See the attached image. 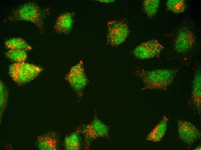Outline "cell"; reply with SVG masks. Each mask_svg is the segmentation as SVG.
Returning <instances> with one entry per match:
<instances>
[{"label": "cell", "mask_w": 201, "mask_h": 150, "mask_svg": "<svg viewBox=\"0 0 201 150\" xmlns=\"http://www.w3.org/2000/svg\"><path fill=\"white\" fill-rule=\"evenodd\" d=\"M178 71V69H139L135 70L134 74L141 79L145 89L165 90L172 83Z\"/></svg>", "instance_id": "obj_1"}, {"label": "cell", "mask_w": 201, "mask_h": 150, "mask_svg": "<svg viewBox=\"0 0 201 150\" xmlns=\"http://www.w3.org/2000/svg\"><path fill=\"white\" fill-rule=\"evenodd\" d=\"M49 12L36 3L29 2L23 4L14 9L8 18L10 21L25 20L34 23L41 33L43 31L44 20Z\"/></svg>", "instance_id": "obj_2"}, {"label": "cell", "mask_w": 201, "mask_h": 150, "mask_svg": "<svg viewBox=\"0 0 201 150\" xmlns=\"http://www.w3.org/2000/svg\"><path fill=\"white\" fill-rule=\"evenodd\" d=\"M42 69L35 65L24 62L11 65L9 73L12 80L17 84H26L35 78Z\"/></svg>", "instance_id": "obj_3"}, {"label": "cell", "mask_w": 201, "mask_h": 150, "mask_svg": "<svg viewBox=\"0 0 201 150\" xmlns=\"http://www.w3.org/2000/svg\"><path fill=\"white\" fill-rule=\"evenodd\" d=\"M107 25V44L116 46L125 42L130 33L126 19L123 18L109 20Z\"/></svg>", "instance_id": "obj_4"}, {"label": "cell", "mask_w": 201, "mask_h": 150, "mask_svg": "<svg viewBox=\"0 0 201 150\" xmlns=\"http://www.w3.org/2000/svg\"><path fill=\"white\" fill-rule=\"evenodd\" d=\"M84 138V147L89 149L91 143L94 140L100 138L109 139V130L108 126L98 117L96 111L93 119L88 124L84 126L81 130Z\"/></svg>", "instance_id": "obj_5"}, {"label": "cell", "mask_w": 201, "mask_h": 150, "mask_svg": "<svg viewBox=\"0 0 201 150\" xmlns=\"http://www.w3.org/2000/svg\"><path fill=\"white\" fill-rule=\"evenodd\" d=\"M65 79L76 93L79 98L81 99L85 88L88 82L81 61L71 68Z\"/></svg>", "instance_id": "obj_6"}, {"label": "cell", "mask_w": 201, "mask_h": 150, "mask_svg": "<svg viewBox=\"0 0 201 150\" xmlns=\"http://www.w3.org/2000/svg\"><path fill=\"white\" fill-rule=\"evenodd\" d=\"M164 48L156 39L144 42L136 47L133 51V56L136 59L144 60L158 57Z\"/></svg>", "instance_id": "obj_7"}, {"label": "cell", "mask_w": 201, "mask_h": 150, "mask_svg": "<svg viewBox=\"0 0 201 150\" xmlns=\"http://www.w3.org/2000/svg\"><path fill=\"white\" fill-rule=\"evenodd\" d=\"M196 43L194 33L189 28L183 27L178 31L174 42L175 50L179 53H184L189 51Z\"/></svg>", "instance_id": "obj_8"}, {"label": "cell", "mask_w": 201, "mask_h": 150, "mask_svg": "<svg viewBox=\"0 0 201 150\" xmlns=\"http://www.w3.org/2000/svg\"><path fill=\"white\" fill-rule=\"evenodd\" d=\"M179 137L188 146L192 145L201 138V132L195 126L189 121L180 119L178 121Z\"/></svg>", "instance_id": "obj_9"}, {"label": "cell", "mask_w": 201, "mask_h": 150, "mask_svg": "<svg viewBox=\"0 0 201 150\" xmlns=\"http://www.w3.org/2000/svg\"><path fill=\"white\" fill-rule=\"evenodd\" d=\"M75 15L74 13L68 12L59 16L54 27V31L59 33H69L72 27Z\"/></svg>", "instance_id": "obj_10"}, {"label": "cell", "mask_w": 201, "mask_h": 150, "mask_svg": "<svg viewBox=\"0 0 201 150\" xmlns=\"http://www.w3.org/2000/svg\"><path fill=\"white\" fill-rule=\"evenodd\" d=\"M168 119L165 116L147 135L146 140L153 142H160L166 131Z\"/></svg>", "instance_id": "obj_11"}, {"label": "cell", "mask_w": 201, "mask_h": 150, "mask_svg": "<svg viewBox=\"0 0 201 150\" xmlns=\"http://www.w3.org/2000/svg\"><path fill=\"white\" fill-rule=\"evenodd\" d=\"M201 72L197 70L194 75L192 85V98L193 103L199 112L201 106Z\"/></svg>", "instance_id": "obj_12"}, {"label": "cell", "mask_w": 201, "mask_h": 150, "mask_svg": "<svg viewBox=\"0 0 201 150\" xmlns=\"http://www.w3.org/2000/svg\"><path fill=\"white\" fill-rule=\"evenodd\" d=\"M38 144L40 150H55L57 141L55 134L48 133L38 137Z\"/></svg>", "instance_id": "obj_13"}, {"label": "cell", "mask_w": 201, "mask_h": 150, "mask_svg": "<svg viewBox=\"0 0 201 150\" xmlns=\"http://www.w3.org/2000/svg\"><path fill=\"white\" fill-rule=\"evenodd\" d=\"M79 128L66 136L64 140V146L67 150H79L81 147V140Z\"/></svg>", "instance_id": "obj_14"}, {"label": "cell", "mask_w": 201, "mask_h": 150, "mask_svg": "<svg viewBox=\"0 0 201 150\" xmlns=\"http://www.w3.org/2000/svg\"><path fill=\"white\" fill-rule=\"evenodd\" d=\"M5 46L10 49H19L29 51L31 47L23 39L21 38H13L9 39L5 43Z\"/></svg>", "instance_id": "obj_15"}, {"label": "cell", "mask_w": 201, "mask_h": 150, "mask_svg": "<svg viewBox=\"0 0 201 150\" xmlns=\"http://www.w3.org/2000/svg\"><path fill=\"white\" fill-rule=\"evenodd\" d=\"M160 2L159 0H145L143 1V10L148 18H152L156 15L158 11Z\"/></svg>", "instance_id": "obj_16"}, {"label": "cell", "mask_w": 201, "mask_h": 150, "mask_svg": "<svg viewBox=\"0 0 201 150\" xmlns=\"http://www.w3.org/2000/svg\"><path fill=\"white\" fill-rule=\"evenodd\" d=\"M165 5L168 10L176 14L184 12L187 6L184 0H168Z\"/></svg>", "instance_id": "obj_17"}, {"label": "cell", "mask_w": 201, "mask_h": 150, "mask_svg": "<svg viewBox=\"0 0 201 150\" xmlns=\"http://www.w3.org/2000/svg\"><path fill=\"white\" fill-rule=\"evenodd\" d=\"M7 56L16 62H23L26 59V51L19 49H10L6 52Z\"/></svg>", "instance_id": "obj_18"}, {"label": "cell", "mask_w": 201, "mask_h": 150, "mask_svg": "<svg viewBox=\"0 0 201 150\" xmlns=\"http://www.w3.org/2000/svg\"><path fill=\"white\" fill-rule=\"evenodd\" d=\"M8 98L7 92L6 87L1 81H0V106L3 108L5 106Z\"/></svg>", "instance_id": "obj_19"}, {"label": "cell", "mask_w": 201, "mask_h": 150, "mask_svg": "<svg viewBox=\"0 0 201 150\" xmlns=\"http://www.w3.org/2000/svg\"><path fill=\"white\" fill-rule=\"evenodd\" d=\"M100 1L107 3H111L114 2V0H99Z\"/></svg>", "instance_id": "obj_20"}, {"label": "cell", "mask_w": 201, "mask_h": 150, "mask_svg": "<svg viewBox=\"0 0 201 150\" xmlns=\"http://www.w3.org/2000/svg\"><path fill=\"white\" fill-rule=\"evenodd\" d=\"M198 149H199V150H200V149H201V146H200L199 147H198L197 148H196V149H196V150H197V149L198 150Z\"/></svg>", "instance_id": "obj_21"}]
</instances>
